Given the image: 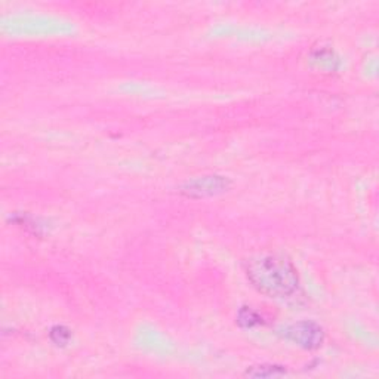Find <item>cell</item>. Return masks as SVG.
Wrapping results in <instances>:
<instances>
[{"label": "cell", "mask_w": 379, "mask_h": 379, "mask_svg": "<svg viewBox=\"0 0 379 379\" xmlns=\"http://www.w3.org/2000/svg\"><path fill=\"white\" fill-rule=\"evenodd\" d=\"M246 277L265 297L286 300L298 293L300 276L297 266L282 255H258L245 262Z\"/></svg>", "instance_id": "6da1fadb"}, {"label": "cell", "mask_w": 379, "mask_h": 379, "mask_svg": "<svg viewBox=\"0 0 379 379\" xmlns=\"http://www.w3.org/2000/svg\"><path fill=\"white\" fill-rule=\"evenodd\" d=\"M49 338L51 341L55 344V345H67L70 342V340H72V332H70L65 326H53L49 332Z\"/></svg>", "instance_id": "8992f818"}, {"label": "cell", "mask_w": 379, "mask_h": 379, "mask_svg": "<svg viewBox=\"0 0 379 379\" xmlns=\"http://www.w3.org/2000/svg\"><path fill=\"white\" fill-rule=\"evenodd\" d=\"M286 373L285 366H276V364H261V366H252L246 371V376L250 378H274L283 376Z\"/></svg>", "instance_id": "277c9868"}, {"label": "cell", "mask_w": 379, "mask_h": 379, "mask_svg": "<svg viewBox=\"0 0 379 379\" xmlns=\"http://www.w3.org/2000/svg\"><path fill=\"white\" fill-rule=\"evenodd\" d=\"M237 323L242 328H255L262 323V317L249 307H243L237 314Z\"/></svg>", "instance_id": "5b68a950"}, {"label": "cell", "mask_w": 379, "mask_h": 379, "mask_svg": "<svg viewBox=\"0 0 379 379\" xmlns=\"http://www.w3.org/2000/svg\"><path fill=\"white\" fill-rule=\"evenodd\" d=\"M230 186V181L224 176L212 175V176H200L191 181H187L181 188V193L191 199L209 198V195H217L226 191Z\"/></svg>", "instance_id": "3957f363"}, {"label": "cell", "mask_w": 379, "mask_h": 379, "mask_svg": "<svg viewBox=\"0 0 379 379\" xmlns=\"http://www.w3.org/2000/svg\"><path fill=\"white\" fill-rule=\"evenodd\" d=\"M283 338L300 348L313 351L325 342V330L313 320H301L280 329Z\"/></svg>", "instance_id": "7a4b0ae2"}]
</instances>
